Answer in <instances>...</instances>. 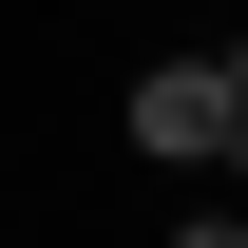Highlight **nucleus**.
<instances>
[{
  "label": "nucleus",
  "instance_id": "obj_1",
  "mask_svg": "<svg viewBox=\"0 0 248 248\" xmlns=\"http://www.w3.org/2000/svg\"><path fill=\"white\" fill-rule=\"evenodd\" d=\"M210 134H229V58H153L134 77V153L153 172H210Z\"/></svg>",
  "mask_w": 248,
  "mask_h": 248
},
{
  "label": "nucleus",
  "instance_id": "obj_2",
  "mask_svg": "<svg viewBox=\"0 0 248 248\" xmlns=\"http://www.w3.org/2000/svg\"><path fill=\"white\" fill-rule=\"evenodd\" d=\"M210 172H229V191H248V95H229V134H210Z\"/></svg>",
  "mask_w": 248,
  "mask_h": 248
},
{
  "label": "nucleus",
  "instance_id": "obj_3",
  "mask_svg": "<svg viewBox=\"0 0 248 248\" xmlns=\"http://www.w3.org/2000/svg\"><path fill=\"white\" fill-rule=\"evenodd\" d=\"M172 248H248V210H191V229H172Z\"/></svg>",
  "mask_w": 248,
  "mask_h": 248
},
{
  "label": "nucleus",
  "instance_id": "obj_4",
  "mask_svg": "<svg viewBox=\"0 0 248 248\" xmlns=\"http://www.w3.org/2000/svg\"><path fill=\"white\" fill-rule=\"evenodd\" d=\"M229 95H248V38H229Z\"/></svg>",
  "mask_w": 248,
  "mask_h": 248
}]
</instances>
